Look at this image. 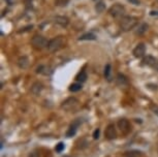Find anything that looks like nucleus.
I'll return each mask as SVG.
<instances>
[{
	"instance_id": "f257e3e1",
	"label": "nucleus",
	"mask_w": 158,
	"mask_h": 157,
	"mask_svg": "<svg viewBox=\"0 0 158 157\" xmlns=\"http://www.w3.org/2000/svg\"><path fill=\"white\" fill-rule=\"evenodd\" d=\"M65 43H66V39L63 35H59V36L54 37L53 39H51L49 41V44H48V49L51 53H54L59 51L60 49H62L64 47Z\"/></svg>"
},
{
	"instance_id": "f03ea898",
	"label": "nucleus",
	"mask_w": 158,
	"mask_h": 157,
	"mask_svg": "<svg viewBox=\"0 0 158 157\" xmlns=\"http://www.w3.org/2000/svg\"><path fill=\"white\" fill-rule=\"evenodd\" d=\"M138 24V19L132 16H124L120 21V27L123 31H129Z\"/></svg>"
},
{
	"instance_id": "7ed1b4c3",
	"label": "nucleus",
	"mask_w": 158,
	"mask_h": 157,
	"mask_svg": "<svg viewBox=\"0 0 158 157\" xmlns=\"http://www.w3.org/2000/svg\"><path fill=\"white\" fill-rule=\"evenodd\" d=\"M31 44L34 49L36 50H43L44 48H47L49 41L46 37L41 36V35H34L31 39Z\"/></svg>"
},
{
	"instance_id": "20e7f679",
	"label": "nucleus",
	"mask_w": 158,
	"mask_h": 157,
	"mask_svg": "<svg viewBox=\"0 0 158 157\" xmlns=\"http://www.w3.org/2000/svg\"><path fill=\"white\" fill-rule=\"evenodd\" d=\"M109 13H110V14H111L113 18L122 17L124 14V13H125V7L122 4L116 3V4L113 5V6L110 7Z\"/></svg>"
},
{
	"instance_id": "39448f33",
	"label": "nucleus",
	"mask_w": 158,
	"mask_h": 157,
	"mask_svg": "<svg viewBox=\"0 0 158 157\" xmlns=\"http://www.w3.org/2000/svg\"><path fill=\"white\" fill-rule=\"evenodd\" d=\"M77 98H74V97H69V98H67L66 100H64L63 102H62V105L61 108L66 109V111H71V109H74L77 106Z\"/></svg>"
},
{
	"instance_id": "423d86ee",
	"label": "nucleus",
	"mask_w": 158,
	"mask_h": 157,
	"mask_svg": "<svg viewBox=\"0 0 158 157\" xmlns=\"http://www.w3.org/2000/svg\"><path fill=\"white\" fill-rule=\"evenodd\" d=\"M143 64L150 66L151 68H153L155 70H158V59L153 57V56L144 57V59H143Z\"/></svg>"
},
{
	"instance_id": "0eeeda50",
	"label": "nucleus",
	"mask_w": 158,
	"mask_h": 157,
	"mask_svg": "<svg viewBox=\"0 0 158 157\" xmlns=\"http://www.w3.org/2000/svg\"><path fill=\"white\" fill-rule=\"evenodd\" d=\"M133 56L135 58H142L146 54V46L144 43H139L138 46L133 49Z\"/></svg>"
},
{
	"instance_id": "6e6552de",
	"label": "nucleus",
	"mask_w": 158,
	"mask_h": 157,
	"mask_svg": "<svg viewBox=\"0 0 158 157\" xmlns=\"http://www.w3.org/2000/svg\"><path fill=\"white\" fill-rule=\"evenodd\" d=\"M118 126H119V128H120V130L123 133H128L130 131V124L129 122H128V120L126 119H121V120H119L118 121Z\"/></svg>"
},
{
	"instance_id": "1a4fd4ad",
	"label": "nucleus",
	"mask_w": 158,
	"mask_h": 157,
	"mask_svg": "<svg viewBox=\"0 0 158 157\" xmlns=\"http://www.w3.org/2000/svg\"><path fill=\"white\" fill-rule=\"evenodd\" d=\"M104 134H106V138H108V140H114V138H116V137H117V132H116L115 126L113 125V124L109 125L106 127Z\"/></svg>"
},
{
	"instance_id": "9d476101",
	"label": "nucleus",
	"mask_w": 158,
	"mask_h": 157,
	"mask_svg": "<svg viewBox=\"0 0 158 157\" xmlns=\"http://www.w3.org/2000/svg\"><path fill=\"white\" fill-rule=\"evenodd\" d=\"M80 124H81V121H80L79 119L76 120L73 124H71L70 127H69V129H68L67 132H66V137L67 138H71V137H73V135L76 134L77 128V126H79Z\"/></svg>"
},
{
	"instance_id": "9b49d317",
	"label": "nucleus",
	"mask_w": 158,
	"mask_h": 157,
	"mask_svg": "<svg viewBox=\"0 0 158 157\" xmlns=\"http://www.w3.org/2000/svg\"><path fill=\"white\" fill-rule=\"evenodd\" d=\"M55 23L58 25L62 26V27H66V26L68 25V23H69V21H68V19L66 17H63V16H57L55 17Z\"/></svg>"
},
{
	"instance_id": "f8f14e48",
	"label": "nucleus",
	"mask_w": 158,
	"mask_h": 157,
	"mask_svg": "<svg viewBox=\"0 0 158 157\" xmlns=\"http://www.w3.org/2000/svg\"><path fill=\"white\" fill-rule=\"evenodd\" d=\"M52 68L50 66H47V65H40V66L37 67L36 69V72L37 73H41V75H44V76H49L52 73Z\"/></svg>"
},
{
	"instance_id": "ddd939ff",
	"label": "nucleus",
	"mask_w": 158,
	"mask_h": 157,
	"mask_svg": "<svg viewBox=\"0 0 158 157\" xmlns=\"http://www.w3.org/2000/svg\"><path fill=\"white\" fill-rule=\"evenodd\" d=\"M149 28V25L147 23H142V24H139L138 26V28L135 30V35H143L144 33H146Z\"/></svg>"
},
{
	"instance_id": "4468645a",
	"label": "nucleus",
	"mask_w": 158,
	"mask_h": 157,
	"mask_svg": "<svg viewBox=\"0 0 158 157\" xmlns=\"http://www.w3.org/2000/svg\"><path fill=\"white\" fill-rule=\"evenodd\" d=\"M18 65H19L20 68L26 69L29 66V59L26 57V56H23V57H20L19 60H18Z\"/></svg>"
},
{
	"instance_id": "2eb2a0df",
	"label": "nucleus",
	"mask_w": 158,
	"mask_h": 157,
	"mask_svg": "<svg viewBox=\"0 0 158 157\" xmlns=\"http://www.w3.org/2000/svg\"><path fill=\"white\" fill-rule=\"evenodd\" d=\"M44 89V86L40 82H36V83H34L33 85H32V87H31V92L34 94V95H37V94H40L41 92V90Z\"/></svg>"
},
{
	"instance_id": "dca6fc26",
	"label": "nucleus",
	"mask_w": 158,
	"mask_h": 157,
	"mask_svg": "<svg viewBox=\"0 0 158 157\" xmlns=\"http://www.w3.org/2000/svg\"><path fill=\"white\" fill-rule=\"evenodd\" d=\"M117 84L119 86H121V87H123V86H127L128 85V81L126 79V76L121 75V73H118L117 75Z\"/></svg>"
},
{
	"instance_id": "f3484780",
	"label": "nucleus",
	"mask_w": 158,
	"mask_h": 157,
	"mask_svg": "<svg viewBox=\"0 0 158 157\" xmlns=\"http://www.w3.org/2000/svg\"><path fill=\"white\" fill-rule=\"evenodd\" d=\"M76 80H77V82H80V83L85 82L86 80H87V73H86V72H84V70H82V72H80L77 75Z\"/></svg>"
},
{
	"instance_id": "a211bd4d",
	"label": "nucleus",
	"mask_w": 158,
	"mask_h": 157,
	"mask_svg": "<svg viewBox=\"0 0 158 157\" xmlns=\"http://www.w3.org/2000/svg\"><path fill=\"white\" fill-rule=\"evenodd\" d=\"M96 39V36L92 33H86L79 37V40H94Z\"/></svg>"
},
{
	"instance_id": "6ab92c4d",
	"label": "nucleus",
	"mask_w": 158,
	"mask_h": 157,
	"mask_svg": "<svg viewBox=\"0 0 158 157\" xmlns=\"http://www.w3.org/2000/svg\"><path fill=\"white\" fill-rule=\"evenodd\" d=\"M81 89H82L81 83H74V84H71L69 86V91H71V92H77Z\"/></svg>"
},
{
	"instance_id": "aec40b11",
	"label": "nucleus",
	"mask_w": 158,
	"mask_h": 157,
	"mask_svg": "<svg viewBox=\"0 0 158 157\" xmlns=\"http://www.w3.org/2000/svg\"><path fill=\"white\" fill-rule=\"evenodd\" d=\"M111 64H106V67H104V76H106V79L111 80Z\"/></svg>"
},
{
	"instance_id": "412c9836",
	"label": "nucleus",
	"mask_w": 158,
	"mask_h": 157,
	"mask_svg": "<svg viewBox=\"0 0 158 157\" xmlns=\"http://www.w3.org/2000/svg\"><path fill=\"white\" fill-rule=\"evenodd\" d=\"M95 10H96L97 13H102L106 10V4L103 2H97L96 5H95Z\"/></svg>"
},
{
	"instance_id": "4be33fe9",
	"label": "nucleus",
	"mask_w": 158,
	"mask_h": 157,
	"mask_svg": "<svg viewBox=\"0 0 158 157\" xmlns=\"http://www.w3.org/2000/svg\"><path fill=\"white\" fill-rule=\"evenodd\" d=\"M141 152L139 151H129V152L125 153V157H139Z\"/></svg>"
},
{
	"instance_id": "5701e85b",
	"label": "nucleus",
	"mask_w": 158,
	"mask_h": 157,
	"mask_svg": "<svg viewBox=\"0 0 158 157\" xmlns=\"http://www.w3.org/2000/svg\"><path fill=\"white\" fill-rule=\"evenodd\" d=\"M69 0H55V4L57 6H66Z\"/></svg>"
},
{
	"instance_id": "b1692460",
	"label": "nucleus",
	"mask_w": 158,
	"mask_h": 157,
	"mask_svg": "<svg viewBox=\"0 0 158 157\" xmlns=\"http://www.w3.org/2000/svg\"><path fill=\"white\" fill-rule=\"evenodd\" d=\"M64 144L63 143H59V144H57V145H56V147H55V151H56V152H57V153H61L62 152V151H63L64 150Z\"/></svg>"
},
{
	"instance_id": "393cba45",
	"label": "nucleus",
	"mask_w": 158,
	"mask_h": 157,
	"mask_svg": "<svg viewBox=\"0 0 158 157\" xmlns=\"http://www.w3.org/2000/svg\"><path fill=\"white\" fill-rule=\"evenodd\" d=\"M99 134H100V130L97 128L93 133V138H94V140H97V138H99Z\"/></svg>"
},
{
	"instance_id": "a878e982",
	"label": "nucleus",
	"mask_w": 158,
	"mask_h": 157,
	"mask_svg": "<svg viewBox=\"0 0 158 157\" xmlns=\"http://www.w3.org/2000/svg\"><path fill=\"white\" fill-rule=\"evenodd\" d=\"M128 1H129L130 3L133 4V5H139V4H141V1H139V0H128Z\"/></svg>"
},
{
	"instance_id": "bb28decb",
	"label": "nucleus",
	"mask_w": 158,
	"mask_h": 157,
	"mask_svg": "<svg viewBox=\"0 0 158 157\" xmlns=\"http://www.w3.org/2000/svg\"><path fill=\"white\" fill-rule=\"evenodd\" d=\"M28 157H40V154H38L37 152H35V151H33V152L29 153Z\"/></svg>"
},
{
	"instance_id": "cd10ccee",
	"label": "nucleus",
	"mask_w": 158,
	"mask_h": 157,
	"mask_svg": "<svg viewBox=\"0 0 158 157\" xmlns=\"http://www.w3.org/2000/svg\"><path fill=\"white\" fill-rule=\"evenodd\" d=\"M152 111H153V113L155 115H157V116H158V105H153V106H152Z\"/></svg>"
},
{
	"instance_id": "c85d7f7f",
	"label": "nucleus",
	"mask_w": 158,
	"mask_h": 157,
	"mask_svg": "<svg viewBox=\"0 0 158 157\" xmlns=\"http://www.w3.org/2000/svg\"><path fill=\"white\" fill-rule=\"evenodd\" d=\"M94 1H97V0H94Z\"/></svg>"
},
{
	"instance_id": "c756f323",
	"label": "nucleus",
	"mask_w": 158,
	"mask_h": 157,
	"mask_svg": "<svg viewBox=\"0 0 158 157\" xmlns=\"http://www.w3.org/2000/svg\"><path fill=\"white\" fill-rule=\"evenodd\" d=\"M157 1H158V0H157Z\"/></svg>"
}]
</instances>
